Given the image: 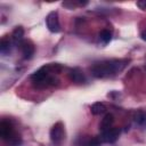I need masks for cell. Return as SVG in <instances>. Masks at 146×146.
I'll use <instances>...</instances> for the list:
<instances>
[{"label": "cell", "mask_w": 146, "mask_h": 146, "mask_svg": "<svg viewBox=\"0 0 146 146\" xmlns=\"http://www.w3.org/2000/svg\"><path fill=\"white\" fill-rule=\"evenodd\" d=\"M62 70L58 64H48L40 67L31 75V80L36 88H47L49 86H55L58 83V79L52 75V73H57Z\"/></svg>", "instance_id": "1"}, {"label": "cell", "mask_w": 146, "mask_h": 146, "mask_svg": "<svg viewBox=\"0 0 146 146\" xmlns=\"http://www.w3.org/2000/svg\"><path fill=\"white\" fill-rule=\"evenodd\" d=\"M127 63V59H110L95 63L91 67V74L98 79L108 78L121 72L125 67Z\"/></svg>", "instance_id": "2"}, {"label": "cell", "mask_w": 146, "mask_h": 146, "mask_svg": "<svg viewBox=\"0 0 146 146\" xmlns=\"http://www.w3.org/2000/svg\"><path fill=\"white\" fill-rule=\"evenodd\" d=\"M64 137H65V130L63 123L62 122L55 123L50 129V140L52 141L54 145H59L62 144Z\"/></svg>", "instance_id": "3"}, {"label": "cell", "mask_w": 146, "mask_h": 146, "mask_svg": "<svg viewBox=\"0 0 146 146\" xmlns=\"http://www.w3.org/2000/svg\"><path fill=\"white\" fill-rule=\"evenodd\" d=\"M46 25L48 30L52 33H58L60 31V24L58 19L57 11H50L46 17Z\"/></svg>", "instance_id": "4"}, {"label": "cell", "mask_w": 146, "mask_h": 146, "mask_svg": "<svg viewBox=\"0 0 146 146\" xmlns=\"http://www.w3.org/2000/svg\"><path fill=\"white\" fill-rule=\"evenodd\" d=\"M119 136H120V129L112 127V128L103 131L100 133V136H98V137H99V139H100L102 143H110L111 144V143L116 141L117 138H119Z\"/></svg>", "instance_id": "5"}, {"label": "cell", "mask_w": 146, "mask_h": 146, "mask_svg": "<svg viewBox=\"0 0 146 146\" xmlns=\"http://www.w3.org/2000/svg\"><path fill=\"white\" fill-rule=\"evenodd\" d=\"M19 46H21V51H22L23 57L25 59L32 58V56L34 55V51H35V48H34L33 43L29 40H24Z\"/></svg>", "instance_id": "6"}, {"label": "cell", "mask_w": 146, "mask_h": 146, "mask_svg": "<svg viewBox=\"0 0 146 146\" xmlns=\"http://www.w3.org/2000/svg\"><path fill=\"white\" fill-rule=\"evenodd\" d=\"M13 135H14V130L11 124L7 121H2L0 123V137L3 140H9L13 138Z\"/></svg>", "instance_id": "7"}, {"label": "cell", "mask_w": 146, "mask_h": 146, "mask_svg": "<svg viewBox=\"0 0 146 146\" xmlns=\"http://www.w3.org/2000/svg\"><path fill=\"white\" fill-rule=\"evenodd\" d=\"M70 79L73 82H75V83H83V82H86V75H84V73L80 68H78V67H74V68L71 70V72H70Z\"/></svg>", "instance_id": "8"}, {"label": "cell", "mask_w": 146, "mask_h": 146, "mask_svg": "<svg viewBox=\"0 0 146 146\" xmlns=\"http://www.w3.org/2000/svg\"><path fill=\"white\" fill-rule=\"evenodd\" d=\"M113 123H114V116H113V114L107 113V114H105V116L103 117V120H102V122H100V124H99V129H100L102 132H103V131H105V130L112 128Z\"/></svg>", "instance_id": "9"}, {"label": "cell", "mask_w": 146, "mask_h": 146, "mask_svg": "<svg viewBox=\"0 0 146 146\" xmlns=\"http://www.w3.org/2000/svg\"><path fill=\"white\" fill-rule=\"evenodd\" d=\"M23 36H24V29L22 26H17L15 27V30L13 31L11 33V39H13V42L15 44H21L24 40H23Z\"/></svg>", "instance_id": "10"}, {"label": "cell", "mask_w": 146, "mask_h": 146, "mask_svg": "<svg viewBox=\"0 0 146 146\" xmlns=\"http://www.w3.org/2000/svg\"><path fill=\"white\" fill-rule=\"evenodd\" d=\"M106 106L104 103H100V102H97L95 104H92V106L90 107V111L94 115H100V114H104L106 112Z\"/></svg>", "instance_id": "11"}, {"label": "cell", "mask_w": 146, "mask_h": 146, "mask_svg": "<svg viewBox=\"0 0 146 146\" xmlns=\"http://www.w3.org/2000/svg\"><path fill=\"white\" fill-rule=\"evenodd\" d=\"M112 39V34L108 30H103L100 33H99V40L103 44H107Z\"/></svg>", "instance_id": "12"}, {"label": "cell", "mask_w": 146, "mask_h": 146, "mask_svg": "<svg viewBox=\"0 0 146 146\" xmlns=\"http://www.w3.org/2000/svg\"><path fill=\"white\" fill-rule=\"evenodd\" d=\"M10 41H9V39H7V38H3L2 40H1V42H0V51H1V54H3V55H6V54H8L9 51H10Z\"/></svg>", "instance_id": "13"}, {"label": "cell", "mask_w": 146, "mask_h": 146, "mask_svg": "<svg viewBox=\"0 0 146 146\" xmlns=\"http://www.w3.org/2000/svg\"><path fill=\"white\" fill-rule=\"evenodd\" d=\"M135 119H136V122H137V123L141 124V123H144V121H146V115L144 114L143 111H138V112L136 113Z\"/></svg>", "instance_id": "14"}, {"label": "cell", "mask_w": 146, "mask_h": 146, "mask_svg": "<svg viewBox=\"0 0 146 146\" xmlns=\"http://www.w3.org/2000/svg\"><path fill=\"white\" fill-rule=\"evenodd\" d=\"M137 6H138L140 9H146V0L138 1V2H137Z\"/></svg>", "instance_id": "15"}, {"label": "cell", "mask_w": 146, "mask_h": 146, "mask_svg": "<svg viewBox=\"0 0 146 146\" xmlns=\"http://www.w3.org/2000/svg\"><path fill=\"white\" fill-rule=\"evenodd\" d=\"M140 38H141L144 41H146V30H144V31L141 32V34H140Z\"/></svg>", "instance_id": "16"}, {"label": "cell", "mask_w": 146, "mask_h": 146, "mask_svg": "<svg viewBox=\"0 0 146 146\" xmlns=\"http://www.w3.org/2000/svg\"><path fill=\"white\" fill-rule=\"evenodd\" d=\"M145 68H146V66H145Z\"/></svg>", "instance_id": "17"}]
</instances>
